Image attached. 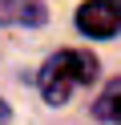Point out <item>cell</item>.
I'll list each match as a JSON object with an SVG mask.
<instances>
[{"mask_svg":"<svg viewBox=\"0 0 121 125\" xmlns=\"http://www.w3.org/2000/svg\"><path fill=\"white\" fill-rule=\"evenodd\" d=\"M0 24H44V4H36V0H0Z\"/></svg>","mask_w":121,"mask_h":125,"instance_id":"3","label":"cell"},{"mask_svg":"<svg viewBox=\"0 0 121 125\" xmlns=\"http://www.w3.org/2000/svg\"><path fill=\"white\" fill-rule=\"evenodd\" d=\"M93 117L97 121H109V125H121V77L101 89V97L93 101Z\"/></svg>","mask_w":121,"mask_h":125,"instance_id":"4","label":"cell"},{"mask_svg":"<svg viewBox=\"0 0 121 125\" xmlns=\"http://www.w3.org/2000/svg\"><path fill=\"white\" fill-rule=\"evenodd\" d=\"M0 125H12V109H8V101H0Z\"/></svg>","mask_w":121,"mask_h":125,"instance_id":"5","label":"cell"},{"mask_svg":"<svg viewBox=\"0 0 121 125\" xmlns=\"http://www.w3.org/2000/svg\"><path fill=\"white\" fill-rule=\"evenodd\" d=\"M97 73H101V61H97L93 52L61 49V52H53V57L40 65L36 85H40V97H44L48 105H65L69 93L81 89V85H89V81H97Z\"/></svg>","mask_w":121,"mask_h":125,"instance_id":"1","label":"cell"},{"mask_svg":"<svg viewBox=\"0 0 121 125\" xmlns=\"http://www.w3.org/2000/svg\"><path fill=\"white\" fill-rule=\"evenodd\" d=\"M77 28L97 41H113L121 32V0H89L77 8Z\"/></svg>","mask_w":121,"mask_h":125,"instance_id":"2","label":"cell"}]
</instances>
